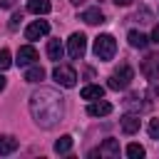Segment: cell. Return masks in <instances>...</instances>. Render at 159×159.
<instances>
[{
  "label": "cell",
  "mask_w": 159,
  "mask_h": 159,
  "mask_svg": "<svg viewBox=\"0 0 159 159\" xmlns=\"http://www.w3.org/2000/svg\"><path fill=\"white\" fill-rule=\"evenodd\" d=\"M62 112H65V104H62V97L57 89L40 87L37 92L30 94V114L37 127H42V129L57 127L62 119Z\"/></svg>",
  "instance_id": "cell-1"
},
{
  "label": "cell",
  "mask_w": 159,
  "mask_h": 159,
  "mask_svg": "<svg viewBox=\"0 0 159 159\" xmlns=\"http://www.w3.org/2000/svg\"><path fill=\"white\" fill-rule=\"evenodd\" d=\"M114 52H117V40L112 37V35H97L94 37V55L99 57V60H112L114 57Z\"/></svg>",
  "instance_id": "cell-2"
},
{
  "label": "cell",
  "mask_w": 159,
  "mask_h": 159,
  "mask_svg": "<svg viewBox=\"0 0 159 159\" xmlns=\"http://www.w3.org/2000/svg\"><path fill=\"white\" fill-rule=\"evenodd\" d=\"M132 77H134V70H132L129 65H122V67L109 77L107 87H109V89H127L129 82H132Z\"/></svg>",
  "instance_id": "cell-3"
},
{
  "label": "cell",
  "mask_w": 159,
  "mask_h": 159,
  "mask_svg": "<svg viewBox=\"0 0 159 159\" xmlns=\"http://www.w3.org/2000/svg\"><path fill=\"white\" fill-rule=\"evenodd\" d=\"M84 52H87V37L82 32H72L70 40H67V55L72 60H82Z\"/></svg>",
  "instance_id": "cell-4"
},
{
  "label": "cell",
  "mask_w": 159,
  "mask_h": 159,
  "mask_svg": "<svg viewBox=\"0 0 159 159\" xmlns=\"http://www.w3.org/2000/svg\"><path fill=\"white\" fill-rule=\"evenodd\" d=\"M52 77H55V82L62 84V87H75V84H77V72H75V67H70V65H57V67L52 70Z\"/></svg>",
  "instance_id": "cell-5"
},
{
  "label": "cell",
  "mask_w": 159,
  "mask_h": 159,
  "mask_svg": "<svg viewBox=\"0 0 159 159\" xmlns=\"http://www.w3.org/2000/svg\"><path fill=\"white\" fill-rule=\"evenodd\" d=\"M142 75L149 80V82H157L159 80V55H147L142 60Z\"/></svg>",
  "instance_id": "cell-6"
},
{
  "label": "cell",
  "mask_w": 159,
  "mask_h": 159,
  "mask_svg": "<svg viewBox=\"0 0 159 159\" xmlns=\"http://www.w3.org/2000/svg\"><path fill=\"white\" fill-rule=\"evenodd\" d=\"M50 32V22L47 20H35V22H30L27 27H25V37L27 40H40V37H45Z\"/></svg>",
  "instance_id": "cell-7"
},
{
  "label": "cell",
  "mask_w": 159,
  "mask_h": 159,
  "mask_svg": "<svg viewBox=\"0 0 159 159\" xmlns=\"http://www.w3.org/2000/svg\"><path fill=\"white\" fill-rule=\"evenodd\" d=\"M35 60H37V50L32 47V45H22L20 50H17V65L20 67H30V65H35Z\"/></svg>",
  "instance_id": "cell-8"
},
{
  "label": "cell",
  "mask_w": 159,
  "mask_h": 159,
  "mask_svg": "<svg viewBox=\"0 0 159 159\" xmlns=\"http://www.w3.org/2000/svg\"><path fill=\"white\" fill-rule=\"evenodd\" d=\"M107 157V159H114V157H119V142L117 139H104L102 142V147H99V152H92V157Z\"/></svg>",
  "instance_id": "cell-9"
},
{
  "label": "cell",
  "mask_w": 159,
  "mask_h": 159,
  "mask_svg": "<svg viewBox=\"0 0 159 159\" xmlns=\"http://www.w3.org/2000/svg\"><path fill=\"white\" fill-rule=\"evenodd\" d=\"M112 112V104L107 102V99H94V102H89V107H87V114L89 117H107Z\"/></svg>",
  "instance_id": "cell-10"
},
{
  "label": "cell",
  "mask_w": 159,
  "mask_h": 159,
  "mask_svg": "<svg viewBox=\"0 0 159 159\" xmlns=\"http://www.w3.org/2000/svg\"><path fill=\"white\" fill-rule=\"evenodd\" d=\"M122 129H124V134H137L139 132V117L137 114H132V112H127L122 119Z\"/></svg>",
  "instance_id": "cell-11"
},
{
  "label": "cell",
  "mask_w": 159,
  "mask_h": 159,
  "mask_svg": "<svg viewBox=\"0 0 159 159\" xmlns=\"http://www.w3.org/2000/svg\"><path fill=\"white\" fill-rule=\"evenodd\" d=\"M80 20H84L87 25H99V22H104V15H102L99 7H87V10L80 15Z\"/></svg>",
  "instance_id": "cell-12"
},
{
  "label": "cell",
  "mask_w": 159,
  "mask_h": 159,
  "mask_svg": "<svg viewBox=\"0 0 159 159\" xmlns=\"http://www.w3.org/2000/svg\"><path fill=\"white\" fill-rule=\"evenodd\" d=\"M127 40H129L132 47H139V50H144V47L149 45V37H147L144 32H139V30H129V32H127Z\"/></svg>",
  "instance_id": "cell-13"
},
{
  "label": "cell",
  "mask_w": 159,
  "mask_h": 159,
  "mask_svg": "<svg viewBox=\"0 0 159 159\" xmlns=\"http://www.w3.org/2000/svg\"><path fill=\"white\" fill-rule=\"evenodd\" d=\"M102 97H104V87H99V84H87V87H82V99L94 102V99H102Z\"/></svg>",
  "instance_id": "cell-14"
},
{
  "label": "cell",
  "mask_w": 159,
  "mask_h": 159,
  "mask_svg": "<svg viewBox=\"0 0 159 159\" xmlns=\"http://www.w3.org/2000/svg\"><path fill=\"white\" fill-rule=\"evenodd\" d=\"M27 10L35 12V15H47L52 10V5H50V0H30L27 2Z\"/></svg>",
  "instance_id": "cell-15"
},
{
  "label": "cell",
  "mask_w": 159,
  "mask_h": 159,
  "mask_svg": "<svg viewBox=\"0 0 159 159\" xmlns=\"http://www.w3.org/2000/svg\"><path fill=\"white\" fill-rule=\"evenodd\" d=\"M62 55H65L62 42H60V40H50V42H47V57L57 62V60H62Z\"/></svg>",
  "instance_id": "cell-16"
},
{
  "label": "cell",
  "mask_w": 159,
  "mask_h": 159,
  "mask_svg": "<svg viewBox=\"0 0 159 159\" xmlns=\"http://www.w3.org/2000/svg\"><path fill=\"white\" fill-rule=\"evenodd\" d=\"M45 77V70L40 67V65H30L27 70H25V82H40Z\"/></svg>",
  "instance_id": "cell-17"
},
{
  "label": "cell",
  "mask_w": 159,
  "mask_h": 159,
  "mask_svg": "<svg viewBox=\"0 0 159 159\" xmlns=\"http://www.w3.org/2000/svg\"><path fill=\"white\" fill-rule=\"evenodd\" d=\"M72 142H75V139H72L70 134H62V137L55 142V152H57V154H67V152L72 149Z\"/></svg>",
  "instance_id": "cell-18"
},
{
  "label": "cell",
  "mask_w": 159,
  "mask_h": 159,
  "mask_svg": "<svg viewBox=\"0 0 159 159\" xmlns=\"http://www.w3.org/2000/svg\"><path fill=\"white\" fill-rule=\"evenodd\" d=\"M17 149V139L15 137H2L0 139V154H12Z\"/></svg>",
  "instance_id": "cell-19"
},
{
  "label": "cell",
  "mask_w": 159,
  "mask_h": 159,
  "mask_svg": "<svg viewBox=\"0 0 159 159\" xmlns=\"http://www.w3.org/2000/svg\"><path fill=\"white\" fill-rule=\"evenodd\" d=\"M127 157L129 159H142L144 157V147L142 144H129L127 147Z\"/></svg>",
  "instance_id": "cell-20"
},
{
  "label": "cell",
  "mask_w": 159,
  "mask_h": 159,
  "mask_svg": "<svg viewBox=\"0 0 159 159\" xmlns=\"http://www.w3.org/2000/svg\"><path fill=\"white\" fill-rule=\"evenodd\" d=\"M10 65H12V55H10V50H5V47H2V50H0V72H2V70H7Z\"/></svg>",
  "instance_id": "cell-21"
},
{
  "label": "cell",
  "mask_w": 159,
  "mask_h": 159,
  "mask_svg": "<svg viewBox=\"0 0 159 159\" xmlns=\"http://www.w3.org/2000/svg\"><path fill=\"white\" fill-rule=\"evenodd\" d=\"M149 137L152 139H159V119H152L149 122Z\"/></svg>",
  "instance_id": "cell-22"
},
{
  "label": "cell",
  "mask_w": 159,
  "mask_h": 159,
  "mask_svg": "<svg viewBox=\"0 0 159 159\" xmlns=\"http://www.w3.org/2000/svg\"><path fill=\"white\" fill-rule=\"evenodd\" d=\"M20 20H22V12H12V17H10V30H15V27L20 25Z\"/></svg>",
  "instance_id": "cell-23"
},
{
  "label": "cell",
  "mask_w": 159,
  "mask_h": 159,
  "mask_svg": "<svg viewBox=\"0 0 159 159\" xmlns=\"http://www.w3.org/2000/svg\"><path fill=\"white\" fill-rule=\"evenodd\" d=\"M152 42H159V25H154L152 30Z\"/></svg>",
  "instance_id": "cell-24"
},
{
  "label": "cell",
  "mask_w": 159,
  "mask_h": 159,
  "mask_svg": "<svg viewBox=\"0 0 159 159\" xmlns=\"http://www.w3.org/2000/svg\"><path fill=\"white\" fill-rule=\"evenodd\" d=\"M12 5H15V0H0V10L2 7H12Z\"/></svg>",
  "instance_id": "cell-25"
},
{
  "label": "cell",
  "mask_w": 159,
  "mask_h": 159,
  "mask_svg": "<svg viewBox=\"0 0 159 159\" xmlns=\"http://www.w3.org/2000/svg\"><path fill=\"white\" fill-rule=\"evenodd\" d=\"M5 84H7V80H5V75H0V92L5 89Z\"/></svg>",
  "instance_id": "cell-26"
},
{
  "label": "cell",
  "mask_w": 159,
  "mask_h": 159,
  "mask_svg": "<svg viewBox=\"0 0 159 159\" xmlns=\"http://www.w3.org/2000/svg\"><path fill=\"white\" fill-rule=\"evenodd\" d=\"M114 2H117V5H129L132 0H114Z\"/></svg>",
  "instance_id": "cell-27"
},
{
  "label": "cell",
  "mask_w": 159,
  "mask_h": 159,
  "mask_svg": "<svg viewBox=\"0 0 159 159\" xmlns=\"http://www.w3.org/2000/svg\"><path fill=\"white\" fill-rule=\"evenodd\" d=\"M70 2H72V5H82L84 0H70Z\"/></svg>",
  "instance_id": "cell-28"
}]
</instances>
